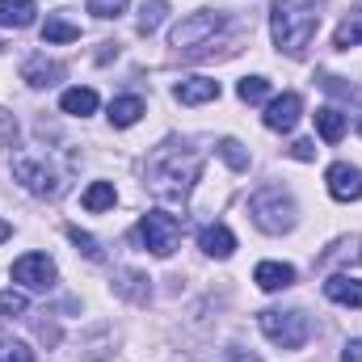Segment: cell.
I'll return each mask as SVG.
<instances>
[{
	"label": "cell",
	"mask_w": 362,
	"mask_h": 362,
	"mask_svg": "<svg viewBox=\"0 0 362 362\" xmlns=\"http://www.w3.org/2000/svg\"><path fill=\"white\" fill-rule=\"evenodd\" d=\"M202 169V156L185 144H165L148 156V189L160 198V202H181Z\"/></svg>",
	"instance_id": "1"
},
{
	"label": "cell",
	"mask_w": 362,
	"mask_h": 362,
	"mask_svg": "<svg viewBox=\"0 0 362 362\" xmlns=\"http://www.w3.org/2000/svg\"><path fill=\"white\" fill-rule=\"evenodd\" d=\"M270 30H274V42H278L286 55H303L308 42H312L316 30H320V8H316V0H274Z\"/></svg>",
	"instance_id": "2"
},
{
	"label": "cell",
	"mask_w": 362,
	"mask_h": 362,
	"mask_svg": "<svg viewBox=\"0 0 362 362\" xmlns=\"http://www.w3.org/2000/svg\"><path fill=\"white\" fill-rule=\"evenodd\" d=\"M13 177L38 198H59L64 185H68V173L55 169V160L47 152H17L13 156Z\"/></svg>",
	"instance_id": "3"
},
{
	"label": "cell",
	"mask_w": 362,
	"mask_h": 362,
	"mask_svg": "<svg viewBox=\"0 0 362 362\" xmlns=\"http://www.w3.org/2000/svg\"><path fill=\"white\" fill-rule=\"evenodd\" d=\"M249 211H253V223L262 228V232H270V236H282V232H291L295 228V198L291 194H282L278 185H266V189H257L253 194V202H249Z\"/></svg>",
	"instance_id": "4"
},
{
	"label": "cell",
	"mask_w": 362,
	"mask_h": 362,
	"mask_svg": "<svg viewBox=\"0 0 362 362\" xmlns=\"http://www.w3.org/2000/svg\"><path fill=\"white\" fill-rule=\"evenodd\" d=\"M257 325L278 350H299L308 341V333H312V320L303 312H282V308H266L257 316Z\"/></svg>",
	"instance_id": "5"
},
{
	"label": "cell",
	"mask_w": 362,
	"mask_h": 362,
	"mask_svg": "<svg viewBox=\"0 0 362 362\" xmlns=\"http://www.w3.org/2000/svg\"><path fill=\"white\" fill-rule=\"evenodd\" d=\"M135 240H139L148 253L169 257L181 240V219L169 215V211H148V215L139 219V228H135Z\"/></svg>",
	"instance_id": "6"
},
{
	"label": "cell",
	"mask_w": 362,
	"mask_h": 362,
	"mask_svg": "<svg viewBox=\"0 0 362 362\" xmlns=\"http://www.w3.org/2000/svg\"><path fill=\"white\" fill-rule=\"evenodd\" d=\"M219 30H223V13H219V8H198V13H189L185 21L173 25L169 42H173L177 51H198V42H206V38L219 34Z\"/></svg>",
	"instance_id": "7"
},
{
	"label": "cell",
	"mask_w": 362,
	"mask_h": 362,
	"mask_svg": "<svg viewBox=\"0 0 362 362\" xmlns=\"http://www.w3.org/2000/svg\"><path fill=\"white\" fill-rule=\"evenodd\" d=\"M13 278L21 286H30V291H47L55 282V262L47 253H25V257L13 262Z\"/></svg>",
	"instance_id": "8"
},
{
	"label": "cell",
	"mask_w": 362,
	"mask_h": 362,
	"mask_svg": "<svg viewBox=\"0 0 362 362\" xmlns=\"http://www.w3.org/2000/svg\"><path fill=\"white\" fill-rule=\"evenodd\" d=\"M325 181H329V194H333L337 202H358V198H362V169L346 165V160L329 165Z\"/></svg>",
	"instance_id": "9"
},
{
	"label": "cell",
	"mask_w": 362,
	"mask_h": 362,
	"mask_svg": "<svg viewBox=\"0 0 362 362\" xmlns=\"http://www.w3.org/2000/svg\"><path fill=\"white\" fill-rule=\"evenodd\" d=\"M299 114H303V97L299 93H282V97H274L266 105V127L270 131H295Z\"/></svg>",
	"instance_id": "10"
},
{
	"label": "cell",
	"mask_w": 362,
	"mask_h": 362,
	"mask_svg": "<svg viewBox=\"0 0 362 362\" xmlns=\"http://www.w3.org/2000/svg\"><path fill=\"white\" fill-rule=\"evenodd\" d=\"M21 81H25L30 89H47V85L64 81V64H55V59H47V55H30L25 68H21Z\"/></svg>",
	"instance_id": "11"
},
{
	"label": "cell",
	"mask_w": 362,
	"mask_h": 362,
	"mask_svg": "<svg viewBox=\"0 0 362 362\" xmlns=\"http://www.w3.org/2000/svg\"><path fill=\"white\" fill-rule=\"evenodd\" d=\"M198 249H202L206 257H219V262H223V257L236 253V236H232L223 223H206V228L198 232Z\"/></svg>",
	"instance_id": "12"
},
{
	"label": "cell",
	"mask_w": 362,
	"mask_h": 362,
	"mask_svg": "<svg viewBox=\"0 0 362 362\" xmlns=\"http://www.w3.org/2000/svg\"><path fill=\"white\" fill-rule=\"evenodd\" d=\"M253 282L262 286V291H286V286H295V266H286V262H262L257 270H253Z\"/></svg>",
	"instance_id": "13"
},
{
	"label": "cell",
	"mask_w": 362,
	"mask_h": 362,
	"mask_svg": "<svg viewBox=\"0 0 362 362\" xmlns=\"http://www.w3.org/2000/svg\"><path fill=\"white\" fill-rule=\"evenodd\" d=\"M325 295L341 308H362V278H350V274H333L325 282Z\"/></svg>",
	"instance_id": "14"
},
{
	"label": "cell",
	"mask_w": 362,
	"mask_h": 362,
	"mask_svg": "<svg viewBox=\"0 0 362 362\" xmlns=\"http://www.w3.org/2000/svg\"><path fill=\"white\" fill-rule=\"evenodd\" d=\"M219 97V81L211 76H189L177 85V101L181 105H202V101H215Z\"/></svg>",
	"instance_id": "15"
},
{
	"label": "cell",
	"mask_w": 362,
	"mask_h": 362,
	"mask_svg": "<svg viewBox=\"0 0 362 362\" xmlns=\"http://www.w3.org/2000/svg\"><path fill=\"white\" fill-rule=\"evenodd\" d=\"M34 17H38L34 0H0V25L25 30V25H34Z\"/></svg>",
	"instance_id": "16"
},
{
	"label": "cell",
	"mask_w": 362,
	"mask_h": 362,
	"mask_svg": "<svg viewBox=\"0 0 362 362\" xmlns=\"http://www.w3.org/2000/svg\"><path fill=\"white\" fill-rule=\"evenodd\" d=\"M346 127H350V118H346L337 105L316 110V131H320V139H325V144H337V139L346 135Z\"/></svg>",
	"instance_id": "17"
},
{
	"label": "cell",
	"mask_w": 362,
	"mask_h": 362,
	"mask_svg": "<svg viewBox=\"0 0 362 362\" xmlns=\"http://www.w3.org/2000/svg\"><path fill=\"white\" fill-rule=\"evenodd\" d=\"M144 118V97H114L110 101V122L114 127H135Z\"/></svg>",
	"instance_id": "18"
},
{
	"label": "cell",
	"mask_w": 362,
	"mask_h": 362,
	"mask_svg": "<svg viewBox=\"0 0 362 362\" xmlns=\"http://www.w3.org/2000/svg\"><path fill=\"white\" fill-rule=\"evenodd\" d=\"M59 110L72 114V118H89L93 110H97V93L93 89H68L59 97Z\"/></svg>",
	"instance_id": "19"
},
{
	"label": "cell",
	"mask_w": 362,
	"mask_h": 362,
	"mask_svg": "<svg viewBox=\"0 0 362 362\" xmlns=\"http://www.w3.org/2000/svg\"><path fill=\"white\" fill-rule=\"evenodd\" d=\"M85 211H93V215H101V211H110L114 202H118V194H114V181H93L89 189H85Z\"/></svg>",
	"instance_id": "20"
},
{
	"label": "cell",
	"mask_w": 362,
	"mask_h": 362,
	"mask_svg": "<svg viewBox=\"0 0 362 362\" xmlns=\"http://www.w3.org/2000/svg\"><path fill=\"white\" fill-rule=\"evenodd\" d=\"M333 47H337V51L362 47V8H358V13H350V17L337 25V34H333Z\"/></svg>",
	"instance_id": "21"
},
{
	"label": "cell",
	"mask_w": 362,
	"mask_h": 362,
	"mask_svg": "<svg viewBox=\"0 0 362 362\" xmlns=\"http://www.w3.org/2000/svg\"><path fill=\"white\" fill-rule=\"evenodd\" d=\"M76 38H81V25H72V21H64V17H47L42 42H76Z\"/></svg>",
	"instance_id": "22"
},
{
	"label": "cell",
	"mask_w": 362,
	"mask_h": 362,
	"mask_svg": "<svg viewBox=\"0 0 362 362\" xmlns=\"http://www.w3.org/2000/svg\"><path fill=\"white\" fill-rule=\"evenodd\" d=\"M165 13H169V0H144V8H139V34H152L165 21Z\"/></svg>",
	"instance_id": "23"
},
{
	"label": "cell",
	"mask_w": 362,
	"mask_h": 362,
	"mask_svg": "<svg viewBox=\"0 0 362 362\" xmlns=\"http://www.w3.org/2000/svg\"><path fill=\"white\" fill-rule=\"evenodd\" d=\"M215 152H219V156H223L236 173H245V169H249V152H245L236 139H219V148H215Z\"/></svg>",
	"instance_id": "24"
},
{
	"label": "cell",
	"mask_w": 362,
	"mask_h": 362,
	"mask_svg": "<svg viewBox=\"0 0 362 362\" xmlns=\"http://www.w3.org/2000/svg\"><path fill=\"white\" fill-rule=\"evenodd\" d=\"M236 93H240V101H266V93H270V81L266 76H245L240 85H236Z\"/></svg>",
	"instance_id": "25"
},
{
	"label": "cell",
	"mask_w": 362,
	"mask_h": 362,
	"mask_svg": "<svg viewBox=\"0 0 362 362\" xmlns=\"http://www.w3.org/2000/svg\"><path fill=\"white\" fill-rule=\"evenodd\" d=\"M25 308H30V303H25L21 291H4V295H0V325H8L13 316H21Z\"/></svg>",
	"instance_id": "26"
},
{
	"label": "cell",
	"mask_w": 362,
	"mask_h": 362,
	"mask_svg": "<svg viewBox=\"0 0 362 362\" xmlns=\"http://www.w3.org/2000/svg\"><path fill=\"white\" fill-rule=\"evenodd\" d=\"M68 236H72V245L89 257V262H101V249H97V240H93L89 232H81V228H68Z\"/></svg>",
	"instance_id": "27"
},
{
	"label": "cell",
	"mask_w": 362,
	"mask_h": 362,
	"mask_svg": "<svg viewBox=\"0 0 362 362\" xmlns=\"http://www.w3.org/2000/svg\"><path fill=\"white\" fill-rule=\"evenodd\" d=\"M0 362H34L25 341H0Z\"/></svg>",
	"instance_id": "28"
},
{
	"label": "cell",
	"mask_w": 362,
	"mask_h": 362,
	"mask_svg": "<svg viewBox=\"0 0 362 362\" xmlns=\"http://www.w3.org/2000/svg\"><path fill=\"white\" fill-rule=\"evenodd\" d=\"M122 8H127V0H89V13H93V17H101V21L118 17Z\"/></svg>",
	"instance_id": "29"
},
{
	"label": "cell",
	"mask_w": 362,
	"mask_h": 362,
	"mask_svg": "<svg viewBox=\"0 0 362 362\" xmlns=\"http://www.w3.org/2000/svg\"><path fill=\"white\" fill-rule=\"evenodd\" d=\"M291 156H295V160H316V144H312V139H295V144H291Z\"/></svg>",
	"instance_id": "30"
},
{
	"label": "cell",
	"mask_w": 362,
	"mask_h": 362,
	"mask_svg": "<svg viewBox=\"0 0 362 362\" xmlns=\"http://www.w3.org/2000/svg\"><path fill=\"white\" fill-rule=\"evenodd\" d=\"M341 362H362V341H350L346 354H341Z\"/></svg>",
	"instance_id": "31"
},
{
	"label": "cell",
	"mask_w": 362,
	"mask_h": 362,
	"mask_svg": "<svg viewBox=\"0 0 362 362\" xmlns=\"http://www.w3.org/2000/svg\"><path fill=\"white\" fill-rule=\"evenodd\" d=\"M8 236H13V228H8V223H4V219H0V245H4V240H8Z\"/></svg>",
	"instance_id": "32"
},
{
	"label": "cell",
	"mask_w": 362,
	"mask_h": 362,
	"mask_svg": "<svg viewBox=\"0 0 362 362\" xmlns=\"http://www.w3.org/2000/svg\"><path fill=\"white\" fill-rule=\"evenodd\" d=\"M358 131H362V118H358Z\"/></svg>",
	"instance_id": "33"
}]
</instances>
